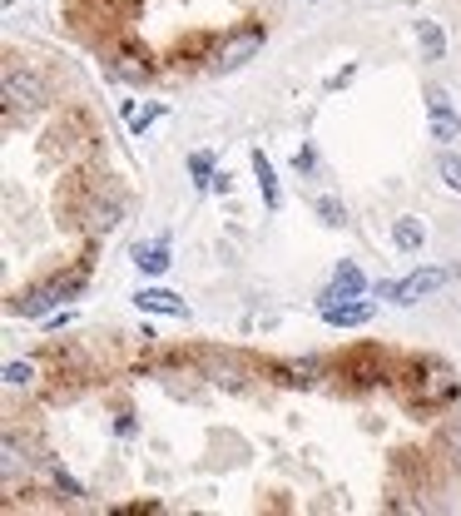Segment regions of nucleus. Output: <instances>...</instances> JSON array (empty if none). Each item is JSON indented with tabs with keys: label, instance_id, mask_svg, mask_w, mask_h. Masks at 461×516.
<instances>
[{
	"label": "nucleus",
	"instance_id": "14",
	"mask_svg": "<svg viewBox=\"0 0 461 516\" xmlns=\"http://www.w3.org/2000/svg\"><path fill=\"white\" fill-rule=\"evenodd\" d=\"M312 214H318L328 228H343V224H347V209H343V199H333V194H318V199H312Z\"/></svg>",
	"mask_w": 461,
	"mask_h": 516
},
{
	"label": "nucleus",
	"instance_id": "12",
	"mask_svg": "<svg viewBox=\"0 0 461 516\" xmlns=\"http://www.w3.org/2000/svg\"><path fill=\"white\" fill-rule=\"evenodd\" d=\"M134 263H140V273H149V279H159V273H169V238H159V244H149V248H134Z\"/></svg>",
	"mask_w": 461,
	"mask_h": 516
},
{
	"label": "nucleus",
	"instance_id": "13",
	"mask_svg": "<svg viewBox=\"0 0 461 516\" xmlns=\"http://www.w3.org/2000/svg\"><path fill=\"white\" fill-rule=\"evenodd\" d=\"M417 45H422V60H441L447 55V30L437 21H417Z\"/></svg>",
	"mask_w": 461,
	"mask_h": 516
},
{
	"label": "nucleus",
	"instance_id": "17",
	"mask_svg": "<svg viewBox=\"0 0 461 516\" xmlns=\"http://www.w3.org/2000/svg\"><path fill=\"white\" fill-rule=\"evenodd\" d=\"M437 174H441V184H447V189L461 194V154H441V159H437Z\"/></svg>",
	"mask_w": 461,
	"mask_h": 516
},
{
	"label": "nucleus",
	"instance_id": "4",
	"mask_svg": "<svg viewBox=\"0 0 461 516\" xmlns=\"http://www.w3.org/2000/svg\"><path fill=\"white\" fill-rule=\"evenodd\" d=\"M451 279H457V269H417L412 279H402V283H397L392 303H422V298H431V293H441Z\"/></svg>",
	"mask_w": 461,
	"mask_h": 516
},
{
	"label": "nucleus",
	"instance_id": "18",
	"mask_svg": "<svg viewBox=\"0 0 461 516\" xmlns=\"http://www.w3.org/2000/svg\"><path fill=\"white\" fill-rule=\"evenodd\" d=\"M5 383H11V387L35 383V363H5Z\"/></svg>",
	"mask_w": 461,
	"mask_h": 516
},
{
	"label": "nucleus",
	"instance_id": "2",
	"mask_svg": "<svg viewBox=\"0 0 461 516\" xmlns=\"http://www.w3.org/2000/svg\"><path fill=\"white\" fill-rule=\"evenodd\" d=\"M70 293H75V279H64V273H55L50 283H40V288L21 293V298L11 303V308H15V313H25V318H45V313H50L60 298H70Z\"/></svg>",
	"mask_w": 461,
	"mask_h": 516
},
{
	"label": "nucleus",
	"instance_id": "8",
	"mask_svg": "<svg viewBox=\"0 0 461 516\" xmlns=\"http://www.w3.org/2000/svg\"><path fill=\"white\" fill-rule=\"evenodd\" d=\"M134 308L140 313H169V318H189V303L169 288H140L134 293Z\"/></svg>",
	"mask_w": 461,
	"mask_h": 516
},
{
	"label": "nucleus",
	"instance_id": "19",
	"mask_svg": "<svg viewBox=\"0 0 461 516\" xmlns=\"http://www.w3.org/2000/svg\"><path fill=\"white\" fill-rule=\"evenodd\" d=\"M164 115V105H149V109H144V115H129V129H134V134H144V129H149L154 125V119H159Z\"/></svg>",
	"mask_w": 461,
	"mask_h": 516
},
{
	"label": "nucleus",
	"instance_id": "5",
	"mask_svg": "<svg viewBox=\"0 0 461 516\" xmlns=\"http://www.w3.org/2000/svg\"><path fill=\"white\" fill-rule=\"evenodd\" d=\"M377 318V303L367 298H337V303H322V322L328 328H363V322Z\"/></svg>",
	"mask_w": 461,
	"mask_h": 516
},
{
	"label": "nucleus",
	"instance_id": "7",
	"mask_svg": "<svg viewBox=\"0 0 461 516\" xmlns=\"http://www.w3.org/2000/svg\"><path fill=\"white\" fill-rule=\"evenodd\" d=\"M40 95H45V90H40V80H35V75H25L21 80V70H15V64H5V105H11V109H35V105H40Z\"/></svg>",
	"mask_w": 461,
	"mask_h": 516
},
{
	"label": "nucleus",
	"instance_id": "16",
	"mask_svg": "<svg viewBox=\"0 0 461 516\" xmlns=\"http://www.w3.org/2000/svg\"><path fill=\"white\" fill-rule=\"evenodd\" d=\"M189 174H193V184L199 189H214V179H218V169H214V154H189Z\"/></svg>",
	"mask_w": 461,
	"mask_h": 516
},
{
	"label": "nucleus",
	"instance_id": "11",
	"mask_svg": "<svg viewBox=\"0 0 461 516\" xmlns=\"http://www.w3.org/2000/svg\"><path fill=\"white\" fill-rule=\"evenodd\" d=\"M248 159H253L258 189H263V204H269V209H283V189H278V174H273L269 154H263V150H253V154H248Z\"/></svg>",
	"mask_w": 461,
	"mask_h": 516
},
{
	"label": "nucleus",
	"instance_id": "15",
	"mask_svg": "<svg viewBox=\"0 0 461 516\" xmlns=\"http://www.w3.org/2000/svg\"><path fill=\"white\" fill-rule=\"evenodd\" d=\"M109 75L144 85V80H149V64H140V55H115V60H109Z\"/></svg>",
	"mask_w": 461,
	"mask_h": 516
},
{
	"label": "nucleus",
	"instance_id": "10",
	"mask_svg": "<svg viewBox=\"0 0 461 516\" xmlns=\"http://www.w3.org/2000/svg\"><path fill=\"white\" fill-rule=\"evenodd\" d=\"M422 402H427V408H437V402H451L457 398V383H451V373L447 367H437V363H427V377H422Z\"/></svg>",
	"mask_w": 461,
	"mask_h": 516
},
{
	"label": "nucleus",
	"instance_id": "3",
	"mask_svg": "<svg viewBox=\"0 0 461 516\" xmlns=\"http://www.w3.org/2000/svg\"><path fill=\"white\" fill-rule=\"evenodd\" d=\"M422 99H427V115H431V140H441V144H451V140H461V115L451 109V95L441 85H427L422 90Z\"/></svg>",
	"mask_w": 461,
	"mask_h": 516
},
{
	"label": "nucleus",
	"instance_id": "1",
	"mask_svg": "<svg viewBox=\"0 0 461 516\" xmlns=\"http://www.w3.org/2000/svg\"><path fill=\"white\" fill-rule=\"evenodd\" d=\"M258 50H263V25H243V30L224 35V40L214 45L209 70H238V64H248Z\"/></svg>",
	"mask_w": 461,
	"mask_h": 516
},
{
	"label": "nucleus",
	"instance_id": "20",
	"mask_svg": "<svg viewBox=\"0 0 461 516\" xmlns=\"http://www.w3.org/2000/svg\"><path fill=\"white\" fill-rule=\"evenodd\" d=\"M293 169H298V174H312V169H318V154H312L308 144H303V150L293 154Z\"/></svg>",
	"mask_w": 461,
	"mask_h": 516
},
{
	"label": "nucleus",
	"instance_id": "6",
	"mask_svg": "<svg viewBox=\"0 0 461 516\" xmlns=\"http://www.w3.org/2000/svg\"><path fill=\"white\" fill-rule=\"evenodd\" d=\"M367 293V279H363V269H357L353 258H343L333 269V283L322 288V303H337V298H363Z\"/></svg>",
	"mask_w": 461,
	"mask_h": 516
},
{
	"label": "nucleus",
	"instance_id": "9",
	"mask_svg": "<svg viewBox=\"0 0 461 516\" xmlns=\"http://www.w3.org/2000/svg\"><path fill=\"white\" fill-rule=\"evenodd\" d=\"M392 244H397L402 254H422V248H427V224H422L417 214H397L392 219Z\"/></svg>",
	"mask_w": 461,
	"mask_h": 516
}]
</instances>
